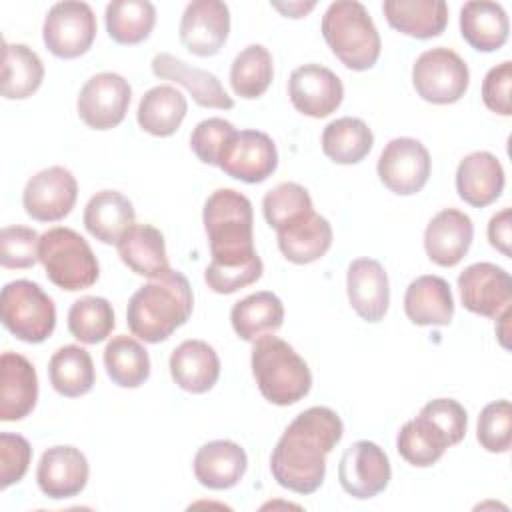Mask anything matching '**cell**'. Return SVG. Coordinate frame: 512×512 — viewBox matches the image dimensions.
Returning <instances> with one entry per match:
<instances>
[{"label":"cell","mask_w":512,"mask_h":512,"mask_svg":"<svg viewBox=\"0 0 512 512\" xmlns=\"http://www.w3.org/2000/svg\"><path fill=\"white\" fill-rule=\"evenodd\" d=\"M0 316L6 330L28 344L44 342L56 328V306L42 286L32 280L4 284Z\"/></svg>","instance_id":"7"},{"label":"cell","mask_w":512,"mask_h":512,"mask_svg":"<svg viewBox=\"0 0 512 512\" xmlns=\"http://www.w3.org/2000/svg\"><path fill=\"white\" fill-rule=\"evenodd\" d=\"M38 258L48 280L68 292L86 290L100 276V266L90 244L66 226L50 228L40 236Z\"/></svg>","instance_id":"6"},{"label":"cell","mask_w":512,"mask_h":512,"mask_svg":"<svg viewBox=\"0 0 512 512\" xmlns=\"http://www.w3.org/2000/svg\"><path fill=\"white\" fill-rule=\"evenodd\" d=\"M504 168L500 160L486 150L464 156L456 168V192L474 206L484 208L496 202L504 190Z\"/></svg>","instance_id":"23"},{"label":"cell","mask_w":512,"mask_h":512,"mask_svg":"<svg viewBox=\"0 0 512 512\" xmlns=\"http://www.w3.org/2000/svg\"><path fill=\"white\" fill-rule=\"evenodd\" d=\"M32 460V446L30 442L12 432L0 434V490L20 482L28 472Z\"/></svg>","instance_id":"46"},{"label":"cell","mask_w":512,"mask_h":512,"mask_svg":"<svg viewBox=\"0 0 512 512\" xmlns=\"http://www.w3.org/2000/svg\"><path fill=\"white\" fill-rule=\"evenodd\" d=\"M44 80L40 56L26 44L4 42L2 50V96L6 100H24L32 96Z\"/></svg>","instance_id":"35"},{"label":"cell","mask_w":512,"mask_h":512,"mask_svg":"<svg viewBox=\"0 0 512 512\" xmlns=\"http://www.w3.org/2000/svg\"><path fill=\"white\" fill-rule=\"evenodd\" d=\"M230 322L242 340L254 342L280 330L284 322V304L274 292L260 290L248 294L232 306Z\"/></svg>","instance_id":"32"},{"label":"cell","mask_w":512,"mask_h":512,"mask_svg":"<svg viewBox=\"0 0 512 512\" xmlns=\"http://www.w3.org/2000/svg\"><path fill=\"white\" fill-rule=\"evenodd\" d=\"M38 400V376L34 364L16 352L0 358V420L16 422L26 418Z\"/></svg>","instance_id":"21"},{"label":"cell","mask_w":512,"mask_h":512,"mask_svg":"<svg viewBox=\"0 0 512 512\" xmlns=\"http://www.w3.org/2000/svg\"><path fill=\"white\" fill-rule=\"evenodd\" d=\"M348 302L366 322H380L390 304V284L384 266L374 258H356L346 272Z\"/></svg>","instance_id":"20"},{"label":"cell","mask_w":512,"mask_h":512,"mask_svg":"<svg viewBox=\"0 0 512 512\" xmlns=\"http://www.w3.org/2000/svg\"><path fill=\"white\" fill-rule=\"evenodd\" d=\"M186 112H188L186 96L174 86L160 84L150 88L142 96L138 104L136 120L144 132L158 138H166L180 128Z\"/></svg>","instance_id":"33"},{"label":"cell","mask_w":512,"mask_h":512,"mask_svg":"<svg viewBox=\"0 0 512 512\" xmlns=\"http://www.w3.org/2000/svg\"><path fill=\"white\" fill-rule=\"evenodd\" d=\"M292 106L310 118H326L344 100L342 80L322 64H304L292 70L288 80Z\"/></svg>","instance_id":"17"},{"label":"cell","mask_w":512,"mask_h":512,"mask_svg":"<svg viewBox=\"0 0 512 512\" xmlns=\"http://www.w3.org/2000/svg\"><path fill=\"white\" fill-rule=\"evenodd\" d=\"M276 234L282 256L294 264H310L320 260L330 250L334 236L330 222L316 212L302 216Z\"/></svg>","instance_id":"30"},{"label":"cell","mask_w":512,"mask_h":512,"mask_svg":"<svg viewBox=\"0 0 512 512\" xmlns=\"http://www.w3.org/2000/svg\"><path fill=\"white\" fill-rule=\"evenodd\" d=\"M116 250L124 266L138 276L152 280L170 270L164 234L150 224H134L116 242Z\"/></svg>","instance_id":"28"},{"label":"cell","mask_w":512,"mask_h":512,"mask_svg":"<svg viewBox=\"0 0 512 512\" xmlns=\"http://www.w3.org/2000/svg\"><path fill=\"white\" fill-rule=\"evenodd\" d=\"M48 378L60 396H84L96 382L92 356L82 346L66 344L52 354L48 362Z\"/></svg>","instance_id":"34"},{"label":"cell","mask_w":512,"mask_h":512,"mask_svg":"<svg viewBox=\"0 0 512 512\" xmlns=\"http://www.w3.org/2000/svg\"><path fill=\"white\" fill-rule=\"evenodd\" d=\"M108 36L118 44H140L144 42L154 24L156 8L148 0H114L104 12Z\"/></svg>","instance_id":"39"},{"label":"cell","mask_w":512,"mask_h":512,"mask_svg":"<svg viewBox=\"0 0 512 512\" xmlns=\"http://www.w3.org/2000/svg\"><path fill=\"white\" fill-rule=\"evenodd\" d=\"M420 414H424L428 420H432L444 432V436L450 440L452 446L462 442V438L466 436L468 414H466L464 406L454 398L430 400L428 404H424Z\"/></svg>","instance_id":"47"},{"label":"cell","mask_w":512,"mask_h":512,"mask_svg":"<svg viewBox=\"0 0 512 512\" xmlns=\"http://www.w3.org/2000/svg\"><path fill=\"white\" fill-rule=\"evenodd\" d=\"M234 132H236V128L228 120L206 118L194 126V130L190 134V148L200 162L218 166V158Z\"/></svg>","instance_id":"45"},{"label":"cell","mask_w":512,"mask_h":512,"mask_svg":"<svg viewBox=\"0 0 512 512\" xmlns=\"http://www.w3.org/2000/svg\"><path fill=\"white\" fill-rule=\"evenodd\" d=\"M380 182L398 196H412L420 192L432 172V160L426 146L416 138L390 140L378 158Z\"/></svg>","instance_id":"11"},{"label":"cell","mask_w":512,"mask_h":512,"mask_svg":"<svg viewBox=\"0 0 512 512\" xmlns=\"http://www.w3.org/2000/svg\"><path fill=\"white\" fill-rule=\"evenodd\" d=\"M450 446L452 444L444 436V432L424 414H418L416 418L408 420L396 436L398 454L408 464L418 468L436 464Z\"/></svg>","instance_id":"37"},{"label":"cell","mask_w":512,"mask_h":512,"mask_svg":"<svg viewBox=\"0 0 512 512\" xmlns=\"http://www.w3.org/2000/svg\"><path fill=\"white\" fill-rule=\"evenodd\" d=\"M510 318H512V308H508V310H504L498 318H496V322H498V328H496V336H498V340H500V344L504 346V348H508V324H510Z\"/></svg>","instance_id":"51"},{"label":"cell","mask_w":512,"mask_h":512,"mask_svg":"<svg viewBox=\"0 0 512 512\" xmlns=\"http://www.w3.org/2000/svg\"><path fill=\"white\" fill-rule=\"evenodd\" d=\"M392 468L388 454L370 440L350 444L338 464V480L346 494L368 500L384 492L390 484Z\"/></svg>","instance_id":"13"},{"label":"cell","mask_w":512,"mask_h":512,"mask_svg":"<svg viewBox=\"0 0 512 512\" xmlns=\"http://www.w3.org/2000/svg\"><path fill=\"white\" fill-rule=\"evenodd\" d=\"M458 290L464 308L478 316L498 318L512 304V278L492 262L464 268L458 276Z\"/></svg>","instance_id":"15"},{"label":"cell","mask_w":512,"mask_h":512,"mask_svg":"<svg viewBox=\"0 0 512 512\" xmlns=\"http://www.w3.org/2000/svg\"><path fill=\"white\" fill-rule=\"evenodd\" d=\"M404 312L416 326H448L454 316L450 284L434 274L418 276L406 288Z\"/></svg>","instance_id":"26"},{"label":"cell","mask_w":512,"mask_h":512,"mask_svg":"<svg viewBox=\"0 0 512 512\" xmlns=\"http://www.w3.org/2000/svg\"><path fill=\"white\" fill-rule=\"evenodd\" d=\"M150 66H152V72L156 78L170 80V82L184 86L192 94V98L198 106L218 108V110L234 108L232 96H228V92L224 90V86L220 84L216 74H212L208 70L194 68L168 52L156 54L152 58Z\"/></svg>","instance_id":"22"},{"label":"cell","mask_w":512,"mask_h":512,"mask_svg":"<svg viewBox=\"0 0 512 512\" xmlns=\"http://www.w3.org/2000/svg\"><path fill=\"white\" fill-rule=\"evenodd\" d=\"M192 308L194 296L188 278L170 268L130 296L126 324L136 338L158 344L188 322Z\"/></svg>","instance_id":"3"},{"label":"cell","mask_w":512,"mask_h":512,"mask_svg":"<svg viewBox=\"0 0 512 512\" xmlns=\"http://www.w3.org/2000/svg\"><path fill=\"white\" fill-rule=\"evenodd\" d=\"M412 84L416 94L430 104H454L468 90L470 70L454 50L436 46L416 58Z\"/></svg>","instance_id":"8"},{"label":"cell","mask_w":512,"mask_h":512,"mask_svg":"<svg viewBox=\"0 0 512 512\" xmlns=\"http://www.w3.org/2000/svg\"><path fill=\"white\" fill-rule=\"evenodd\" d=\"M474 238V224L468 214L456 208L440 210L424 230L426 256L442 266L452 268L468 254Z\"/></svg>","instance_id":"19"},{"label":"cell","mask_w":512,"mask_h":512,"mask_svg":"<svg viewBox=\"0 0 512 512\" xmlns=\"http://www.w3.org/2000/svg\"><path fill=\"white\" fill-rule=\"evenodd\" d=\"M372 144V130L354 116L336 118L322 132V152L336 164H358L370 154Z\"/></svg>","instance_id":"36"},{"label":"cell","mask_w":512,"mask_h":512,"mask_svg":"<svg viewBox=\"0 0 512 512\" xmlns=\"http://www.w3.org/2000/svg\"><path fill=\"white\" fill-rule=\"evenodd\" d=\"M178 34L190 54L200 58L218 54L230 34L228 6L220 0L190 2L180 18Z\"/></svg>","instance_id":"16"},{"label":"cell","mask_w":512,"mask_h":512,"mask_svg":"<svg viewBox=\"0 0 512 512\" xmlns=\"http://www.w3.org/2000/svg\"><path fill=\"white\" fill-rule=\"evenodd\" d=\"M82 222L102 244H116L136 224V212L122 192L100 190L88 200Z\"/></svg>","instance_id":"27"},{"label":"cell","mask_w":512,"mask_h":512,"mask_svg":"<svg viewBox=\"0 0 512 512\" xmlns=\"http://www.w3.org/2000/svg\"><path fill=\"white\" fill-rule=\"evenodd\" d=\"M510 22L498 2L474 0L460 8V34L478 52H494L508 40Z\"/></svg>","instance_id":"31"},{"label":"cell","mask_w":512,"mask_h":512,"mask_svg":"<svg viewBox=\"0 0 512 512\" xmlns=\"http://www.w3.org/2000/svg\"><path fill=\"white\" fill-rule=\"evenodd\" d=\"M262 212L268 226L278 232L284 226L314 212V204L308 190L302 184L282 182L274 186L270 192H266L262 200Z\"/></svg>","instance_id":"42"},{"label":"cell","mask_w":512,"mask_h":512,"mask_svg":"<svg viewBox=\"0 0 512 512\" xmlns=\"http://www.w3.org/2000/svg\"><path fill=\"white\" fill-rule=\"evenodd\" d=\"M116 326L112 304L102 296H84L68 310V330L82 344L106 340Z\"/></svg>","instance_id":"41"},{"label":"cell","mask_w":512,"mask_h":512,"mask_svg":"<svg viewBox=\"0 0 512 512\" xmlns=\"http://www.w3.org/2000/svg\"><path fill=\"white\" fill-rule=\"evenodd\" d=\"M210 244V264L204 270L208 288L232 294L260 280L264 264L254 248L252 202L232 188L214 190L202 212Z\"/></svg>","instance_id":"1"},{"label":"cell","mask_w":512,"mask_h":512,"mask_svg":"<svg viewBox=\"0 0 512 512\" xmlns=\"http://www.w3.org/2000/svg\"><path fill=\"white\" fill-rule=\"evenodd\" d=\"M252 344V376L270 404L290 406L310 392L312 372L286 340L266 334Z\"/></svg>","instance_id":"4"},{"label":"cell","mask_w":512,"mask_h":512,"mask_svg":"<svg viewBox=\"0 0 512 512\" xmlns=\"http://www.w3.org/2000/svg\"><path fill=\"white\" fill-rule=\"evenodd\" d=\"M218 168L234 180L260 184L278 168L276 144L266 132L236 130L218 158Z\"/></svg>","instance_id":"10"},{"label":"cell","mask_w":512,"mask_h":512,"mask_svg":"<svg viewBox=\"0 0 512 512\" xmlns=\"http://www.w3.org/2000/svg\"><path fill=\"white\" fill-rule=\"evenodd\" d=\"M510 84H512V62L504 60L490 68L482 82V100L488 110L510 116L512 104H510Z\"/></svg>","instance_id":"48"},{"label":"cell","mask_w":512,"mask_h":512,"mask_svg":"<svg viewBox=\"0 0 512 512\" xmlns=\"http://www.w3.org/2000/svg\"><path fill=\"white\" fill-rule=\"evenodd\" d=\"M274 64L272 54L262 44H250L236 54L230 66V86L236 96L254 100L260 98L272 84Z\"/></svg>","instance_id":"40"},{"label":"cell","mask_w":512,"mask_h":512,"mask_svg":"<svg viewBox=\"0 0 512 512\" xmlns=\"http://www.w3.org/2000/svg\"><path fill=\"white\" fill-rule=\"evenodd\" d=\"M42 38L56 58H78L90 50L96 38V16L86 2H58L44 18Z\"/></svg>","instance_id":"9"},{"label":"cell","mask_w":512,"mask_h":512,"mask_svg":"<svg viewBox=\"0 0 512 512\" xmlns=\"http://www.w3.org/2000/svg\"><path fill=\"white\" fill-rule=\"evenodd\" d=\"M382 12L394 30L418 40L440 36L448 24L444 0H386Z\"/></svg>","instance_id":"29"},{"label":"cell","mask_w":512,"mask_h":512,"mask_svg":"<svg viewBox=\"0 0 512 512\" xmlns=\"http://www.w3.org/2000/svg\"><path fill=\"white\" fill-rule=\"evenodd\" d=\"M40 236L28 226H4L0 232L2 268H32L38 258Z\"/></svg>","instance_id":"44"},{"label":"cell","mask_w":512,"mask_h":512,"mask_svg":"<svg viewBox=\"0 0 512 512\" xmlns=\"http://www.w3.org/2000/svg\"><path fill=\"white\" fill-rule=\"evenodd\" d=\"M272 6L276 8V10H280L284 16H288V18H302L306 12H310L314 6H316V2H308V4H304V2H288V4H280V2H272Z\"/></svg>","instance_id":"50"},{"label":"cell","mask_w":512,"mask_h":512,"mask_svg":"<svg viewBox=\"0 0 512 512\" xmlns=\"http://www.w3.org/2000/svg\"><path fill=\"white\" fill-rule=\"evenodd\" d=\"M104 368L116 386L138 388L150 376V356L136 338L120 334L104 348Z\"/></svg>","instance_id":"38"},{"label":"cell","mask_w":512,"mask_h":512,"mask_svg":"<svg viewBox=\"0 0 512 512\" xmlns=\"http://www.w3.org/2000/svg\"><path fill=\"white\" fill-rule=\"evenodd\" d=\"M192 468L204 488L228 490L242 480L248 468V456L246 450L232 440H212L198 448Z\"/></svg>","instance_id":"24"},{"label":"cell","mask_w":512,"mask_h":512,"mask_svg":"<svg viewBox=\"0 0 512 512\" xmlns=\"http://www.w3.org/2000/svg\"><path fill=\"white\" fill-rule=\"evenodd\" d=\"M320 30L332 54L346 68L362 72L378 62L382 50L380 34L362 2H332L322 16Z\"/></svg>","instance_id":"5"},{"label":"cell","mask_w":512,"mask_h":512,"mask_svg":"<svg viewBox=\"0 0 512 512\" xmlns=\"http://www.w3.org/2000/svg\"><path fill=\"white\" fill-rule=\"evenodd\" d=\"M344 424L326 406L300 412L284 430L270 456L274 480L296 494L316 492L326 476V456L342 440Z\"/></svg>","instance_id":"2"},{"label":"cell","mask_w":512,"mask_h":512,"mask_svg":"<svg viewBox=\"0 0 512 512\" xmlns=\"http://www.w3.org/2000/svg\"><path fill=\"white\" fill-rule=\"evenodd\" d=\"M132 88L116 72H100L86 80L78 94V116L92 130L116 128L130 106Z\"/></svg>","instance_id":"12"},{"label":"cell","mask_w":512,"mask_h":512,"mask_svg":"<svg viewBox=\"0 0 512 512\" xmlns=\"http://www.w3.org/2000/svg\"><path fill=\"white\" fill-rule=\"evenodd\" d=\"M78 198V182L64 166H50L36 172L24 186L22 206L38 222L66 218Z\"/></svg>","instance_id":"14"},{"label":"cell","mask_w":512,"mask_h":512,"mask_svg":"<svg viewBox=\"0 0 512 512\" xmlns=\"http://www.w3.org/2000/svg\"><path fill=\"white\" fill-rule=\"evenodd\" d=\"M476 438L486 452L504 454L512 444V406L508 400H496L482 408L476 426Z\"/></svg>","instance_id":"43"},{"label":"cell","mask_w":512,"mask_h":512,"mask_svg":"<svg viewBox=\"0 0 512 512\" xmlns=\"http://www.w3.org/2000/svg\"><path fill=\"white\" fill-rule=\"evenodd\" d=\"M170 376L186 392L204 394L220 378V358L204 340H184L170 354Z\"/></svg>","instance_id":"25"},{"label":"cell","mask_w":512,"mask_h":512,"mask_svg":"<svg viewBox=\"0 0 512 512\" xmlns=\"http://www.w3.org/2000/svg\"><path fill=\"white\" fill-rule=\"evenodd\" d=\"M90 476L86 456L74 446H52L44 450L36 468V482L52 500H66L78 496Z\"/></svg>","instance_id":"18"},{"label":"cell","mask_w":512,"mask_h":512,"mask_svg":"<svg viewBox=\"0 0 512 512\" xmlns=\"http://www.w3.org/2000/svg\"><path fill=\"white\" fill-rule=\"evenodd\" d=\"M510 218H512V210L510 208H502L488 222V242H490V246L496 248L498 252H502L508 258L512 254V250H510L512 220Z\"/></svg>","instance_id":"49"}]
</instances>
